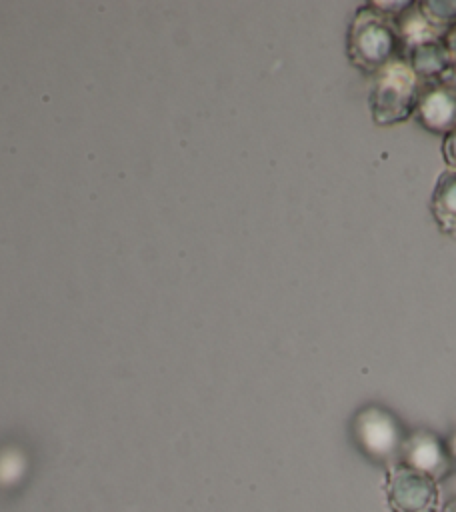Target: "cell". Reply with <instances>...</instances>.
<instances>
[{"label":"cell","mask_w":456,"mask_h":512,"mask_svg":"<svg viewBox=\"0 0 456 512\" xmlns=\"http://www.w3.org/2000/svg\"><path fill=\"white\" fill-rule=\"evenodd\" d=\"M346 54L354 68L370 76L390 60L400 58V40L394 20L372 2L360 4L348 24Z\"/></svg>","instance_id":"6da1fadb"},{"label":"cell","mask_w":456,"mask_h":512,"mask_svg":"<svg viewBox=\"0 0 456 512\" xmlns=\"http://www.w3.org/2000/svg\"><path fill=\"white\" fill-rule=\"evenodd\" d=\"M420 80L404 58H394L376 70L368 84V108L372 122L392 126L414 116L420 96Z\"/></svg>","instance_id":"7a4b0ae2"},{"label":"cell","mask_w":456,"mask_h":512,"mask_svg":"<svg viewBox=\"0 0 456 512\" xmlns=\"http://www.w3.org/2000/svg\"><path fill=\"white\" fill-rule=\"evenodd\" d=\"M352 430L356 444L366 456L380 462H400L406 432L390 410L376 404L360 408L354 416Z\"/></svg>","instance_id":"3957f363"},{"label":"cell","mask_w":456,"mask_h":512,"mask_svg":"<svg viewBox=\"0 0 456 512\" xmlns=\"http://www.w3.org/2000/svg\"><path fill=\"white\" fill-rule=\"evenodd\" d=\"M384 494L390 512H438V482L402 462H394L384 474Z\"/></svg>","instance_id":"277c9868"},{"label":"cell","mask_w":456,"mask_h":512,"mask_svg":"<svg viewBox=\"0 0 456 512\" xmlns=\"http://www.w3.org/2000/svg\"><path fill=\"white\" fill-rule=\"evenodd\" d=\"M414 118L424 130L446 136L456 128V86L452 82L422 84Z\"/></svg>","instance_id":"5b68a950"},{"label":"cell","mask_w":456,"mask_h":512,"mask_svg":"<svg viewBox=\"0 0 456 512\" xmlns=\"http://www.w3.org/2000/svg\"><path fill=\"white\" fill-rule=\"evenodd\" d=\"M400 462L418 472L428 474L436 482L446 478L452 472L446 442L440 440L430 430H416L406 434V440L400 452Z\"/></svg>","instance_id":"8992f818"},{"label":"cell","mask_w":456,"mask_h":512,"mask_svg":"<svg viewBox=\"0 0 456 512\" xmlns=\"http://www.w3.org/2000/svg\"><path fill=\"white\" fill-rule=\"evenodd\" d=\"M402 58L414 70L420 84L450 82L456 72V68L450 60V54L444 46V38L426 40L422 44H416L410 50H406Z\"/></svg>","instance_id":"52a82bcc"},{"label":"cell","mask_w":456,"mask_h":512,"mask_svg":"<svg viewBox=\"0 0 456 512\" xmlns=\"http://www.w3.org/2000/svg\"><path fill=\"white\" fill-rule=\"evenodd\" d=\"M430 212L444 234L456 236V170H442L430 196Z\"/></svg>","instance_id":"ba28073f"},{"label":"cell","mask_w":456,"mask_h":512,"mask_svg":"<svg viewBox=\"0 0 456 512\" xmlns=\"http://www.w3.org/2000/svg\"><path fill=\"white\" fill-rule=\"evenodd\" d=\"M420 14L440 32L456 24V0H416Z\"/></svg>","instance_id":"9c48e42d"},{"label":"cell","mask_w":456,"mask_h":512,"mask_svg":"<svg viewBox=\"0 0 456 512\" xmlns=\"http://www.w3.org/2000/svg\"><path fill=\"white\" fill-rule=\"evenodd\" d=\"M442 158H444L448 170H456V128H452L442 138Z\"/></svg>","instance_id":"30bf717a"},{"label":"cell","mask_w":456,"mask_h":512,"mask_svg":"<svg viewBox=\"0 0 456 512\" xmlns=\"http://www.w3.org/2000/svg\"><path fill=\"white\" fill-rule=\"evenodd\" d=\"M444 46H446V50H448V54H450V60H452L454 68H456V24L446 30V34H444Z\"/></svg>","instance_id":"8fae6325"},{"label":"cell","mask_w":456,"mask_h":512,"mask_svg":"<svg viewBox=\"0 0 456 512\" xmlns=\"http://www.w3.org/2000/svg\"><path fill=\"white\" fill-rule=\"evenodd\" d=\"M446 450H448V458H450L452 470H456V428L450 432V436L446 440Z\"/></svg>","instance_id":"7c38bea8"},{"label":"cell","mask_w":456,"mask_h":512,"mask_svg":"<svg viewBox=\"0 0 456 512\" xmlns=\"http://www.w3.org/2000/svg\"><path fill=\"white\" fill-rule=\"evenodd\" d=\"M440 512H456V496L450 498V500L440 508Z\"/></svg>","instance_id":"4fadbf2b"}]
</instances>
